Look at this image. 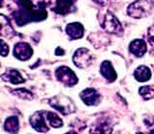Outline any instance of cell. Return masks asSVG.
<instances>
[{
	"label": "cell",
	"instance_id": "6da1fadb",
	"mask_svg": "<svg viewBox=\"0 0 154 134\" xmlns=\"http://www.w3.org/2000/svg\"><path fill=\"white\" fill-rule=\"evenodd\" d=\"M17 5L18 11L14 14V19L18 26H23L33 21H42L47 17L45 5L38 9H35L31 0H17Z\"/></svg>",
	"mask_w": 154,
	"mask_h": 134
},
{
	"label": "cell",
	"instance_id": "7a4b0ae2",
	"mask_svg": "<svg viewBox=\"0 0 154 134\" xmlns=\"http://www.w3.org/2000/svg\"><path fill=\"white\" fill-rule=\"evenodd\" d=\"M154 0H136L127 8V14L133 18H143L152 12Z\"/></svg>",
	"mask_w": 154,
	"mask_h": 134
},
{
	"label": "cell",
	"instance_id": "3957f363",
	"mask_svg": "<svg viewBox=\"0 0 154 134\" xmlns=\"http://www.w3.org/2000/svg\"><path fill=\"white\" fill-rule=\"evenodd\" d=\"M48 102H49V104L53 108L58 110L64 115L71 114L75 112L76 110L75 104L72 102V100L64 95L55 96V97L51 98Z\"/></svg>",
	"mask_w": 154,
	"mask_h": 134
},
{
	"label": "cell",
	"instance_id": "277c9868",
	"mask_svg": "<svg viewBox=\"0 0 154 134\" xmlns=\"http://www.w3.org/2000/svg\"><path fill=\"white\" fill-rule=\"evenodd\" d=\"M56 79L66 87H71L78 83V78L70 68L66 66H60L55 71Z\"/></svg>",
	"mask_w": 154,
	"mask_h": 134
},
{
	"label": "cell",
	"instance_id": "5b68a950",
	"mask_svg": "<svg viewBox=\"0 0 154 134\" xmlns=\"http://www.w3.org/2000/svg\"><path fill=\"white\" fill-rule=\"evenodd\" d=\"M102 28L104 29V31L106 33L112 34V35L120 36V35H122V33H123L122 25L120 24L119 19L111 12H108L106 13L104 20L102 22Z\"/></svg>",
	"mask_w": 154,
	"mask_h": 134
},
{
	"label": "cell",
	"instance_id": "8992f818",
	"mask_svg": "<svg viewBox=\"0 0 154 134\" xmlns=\"http://www.w3.org/2000/svg\"><path fill=\"white\" fill-rule=\"evenodd\" d=\"M74 64L81 69L89 67L93 62V55L87 48H79L74 53L72 57Z\"/></svg>",
	"mask_w": 154,
	"mask_h": 134
},
{
	"label": "cell",
	"instance_id": "52a82bcc",
	"mask_svg": "<svg viewBox=\"0 0 154 134\" xmlns=\"http://www.w3.org/2000/svg\"><path fill=\"white\" fill-rule=\"evenodd\" d=\"M46 121V112L45 111H37L30 117L31 126L38 132H47L49 130Z\"/></svg>",
	"mask_w": 154,
	"mask_h": 134
},
{
	"label": "cell",
	"instance_id": "ba28073f",
	"mask_svg": "<svg viewBox=\"0 0 154 134\" xmlns=\"http://www.w3.org/2000/svg\"><path fill=\"white\" fill-rule=\"evenodd\" d=\"M32 55V47L26 42H18L14 47V56L19 60H28Z\"/></svg>",
	"mask_w": 154,
	"mask_h": 134
},
{
	"label": "cell",
	"instance_id": "9c48e42d",
	"mask_svg": "<svg viewBox=\"0 0 154 134\" xmlns=\"http://www.w3.org/2000/svg\"><path fill=\"white\" fill-rule=\"evenodd\" d=\"M80 98L87 105H96L100 103V94L94 88H87L80 93Z\"/></svg>",
	"mask_w": 154,
	"mask_h": 134
},
{
	"label": "cell",
	"instance_id": "30bf717a",
	"mask_svg": "<svg viewBox=\"0 0 154 134\" xmlns=\"http://www.w3.org/2000/svg\"><path fill=\"white\" fill-rule=\"evenodd\" d=\"M66 32L70 39H79L84 36V27L79 22H72L66 27Z\"/></svg>",
	"mask_w": 154,
	"mask_h": 134
},
{
	"label": "cell",
	"instance_id": "8fae6325",
	"mask_svg": "<svg viewBox=\"0 0 154 134\" xmlns=\"http://www.w3.org/2000/svg\"><path fill=\"white\" fill-rule=\"evenodd\" d=\"M129 51L137 57H142L147 51L146 43L143 39H135L129 44Z\"/></svg>",
	"mask_w": 154,
	"mask_h": 134
},
{
	"label": "cell",
	"instance_id": "7c38bea8",
	"mask_svg": "<svg viewBox=\"0 0 154 134\" xmlns=\"http://www.w3.org/2000/svg\"><path fill=\"white\" fill-rule=\"evenodd\" d=\"M100 74L107 80L109 83H113L118 78L114 67L109 60H104L100 65Z\"/></svg>",
	"mask_w": 154,
	"mask_h": 134
},
{
	"label": "cell",
	"instance_id": "4fadbf2b",
	"mask_svg": "<svg viewBox=\"0 0 154 134\" xmlns=\"http://www.w3.org/2000/svg\"><path fill=\"white\" fill-rule=\"evenodd\" d=\"M1 78L4 80H7L9 83H11L13 84H20L25 81V80L23 79V77L21 74L16 69H9L5 72L4 74H2Z\"/></svg>",
	"mask_w": 154,
	"mask_h": 134
},
{
	"label": "cell",
	"instance_id": "5bb4252c",
	"mask_svg": "<svg viewBox=\"0 0 154 134\" xmlns=\"http://www.w3.org/2000/svg\"><path fill=\"white\" fill-rule=\"evenodd\" d=\"M76 0H57L56 6L53 8V11L60 14H66L71 12L72 7L74 6Z\"/></svg>",
	"mask_w": 154,
	"mask_h": 134
},
{
	"label": "cell",
	"instance_id": "9a60e30c",
	"mask_svg": "<svg viewBox=\"0 0 154 134\" xmlns=\"http://www.w3.org/2000/svg\"><path fill=\"white\" fill-rule=\"evenodd\" d=\"M134 77L140 83H144L151 79V71L147 66L141 65L136 68L134 72Z\"/></svg>",
	"mask_w": 154,
	"mask_h": 134
},
{
	"label": "cell",
	"instance_id": "2e32d148",
	"mask_svg": "<svg viewBox=\"0 0 154 134\" xmlns=\"http://www.w3.org/2000/svg\"><path fill=\"white\" fill-rule=\"evenodd\" d=\"M4 129L5 131L10 133H17L19 130V123L17 117H9L6 119L4 124Z\"/></svg>",
	"mask_w": 154,
	"mask_h": 134
},
{
	"label": "cell",
	"instance_id": "e0dca14e",
	"mask_svg": "<svg viewBox=\"0 0 154 134\" xmlns=\"http://www.w3.org/2000/svg\"><path fill=\"white\" fill-rule=\"evenodd\" d=\"M46 119H47L48 124H49L52 127L58 128V127H63V124H64L63 120L54 112H46Z\"/></svg>",
	"mask_w": 154,
	"mask_h": 134
},
{
	"label": "cell",
	"instance_id": "ac0fdd59",
	"mask_svg": "<svg viewBox=\"0 0 154 134\" xmlns=\"http://www.w3.org/2000/svg\"><path fill=\"white\" fill-rule=\"evenodd\" d=\"M139 94L143 98V100H148L154 98V88H152V86H142L139 89Z\"/></svg>",
	"mask_w": 154,
	"mask_h": 134
},
{
	"label": "cell",
	"instance_id": "d6986e66",
	"mask_svg": "<svg viewBox=\"0 0 154 134\" xmlns=\"http://www.w3.org/2000/svg\"><path fill=\"white\" fill-rule=\"evenodd\" d=\"M13 94L14 96H17L20 99H23V100H32L34 99V96H33V93L31 91H29L25 88H18L17 90H14Z\"/></svg>",
	"mask_w": 154,
	"mask_h": 134
},
{
	"label": "cell",
	"instance_id": "ffe728a7",
	"mask_svg": "<svg viewBox=\"0 0 154 134\" xmlns=\"http://www.w3.org/2000/svg\"><path fill=\"white\" fill-rule=\"evenodd\" d=\"M94 132H101V133H107V132H111L112 131V126H110L109 123L107 121H101L98 123L97 126H95L94 129L93 130Z\"/></svg>",
	"mask_w": 154,
	"mask_h": 134
},
{
	"label": "cell",
	"instance_id": "44dd1931",
	"mask_svg": "<svg viewBox=\"0 0 154 134\" xmlns=\"http://www.w3.org/2000/svg\"><path fill=\"white\" fill-rule=\"evenodd\" d=\"M9 54V46L5 43L4 40H1V56L6 57Z\"/></svg>",
	"mask_w": 154,
	"mask_h": 134
},
{
	"label": "cell",
	"instance_id": "7402d4cb",
	"mask_svg": "<svg viewBox=\"0 0 154 134\" xmlns=\"http://www.w3.org/2000/svg\"><path fill=\"white\" fill-rule=\"evenodd\" d=\"M148 38L152 43H154V26L149 28V30H148Z\"/></svg>",
	"mask_w": 154,
	"mask_h": 134
},
{
	"label": "cell",
	"instance_id": "603a6c76",
	"mask_svg": "<svg viewBox=\"0 0 154 134\" xmlns=\"http://www.w3.org/2000/svg\"><path fill=\"white\" fill-rule=\"evenodd\" d=\"M93 1H94L95 3L101 5V6H105V5L107 4L108 0H93Z\"/></svg>",
	"mask_w": 154,
	"mask_h": 134
}]
</instances>
